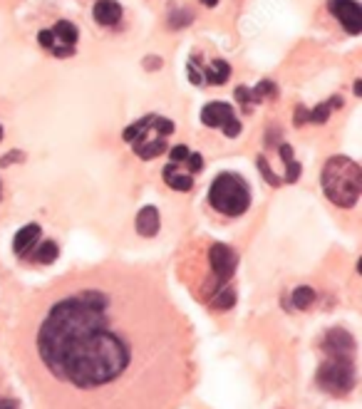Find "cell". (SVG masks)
<instances>
[{"label": "cell", "mask_w": 362, "mask_h": 409, "mask_svg": "<svg viewBox=\"0 0 362 409\" xmlns=\"http://www.w3.org/2000/svg\"><path fill=\"white\" fill-rule=\"evenodd\" d=\"M189 154H191V151L186 149L184 144L174 146V149L169 151V156H172V161H174V164H184V161H186V156H189Z\"/></svg>", "instance_id": "obj_25"}, {"label": "cell", "mask_w": 362, "mask_h": 409, "mask_svg": "<svg viewBox=\"0 0 362 409\" xmlns=\"http://www.w3.org/2000/svg\"><path fill=\"white\" fill-rule=\"evenodd\" d=\"M159 65H162V62H159V58H147V60H144V67H149V70H157Z\"/></svg>", "instance_id": "obj_31"}, {"label": "cell", "mask_w": 362, "mask_h": 409, "mask_svg": "<svg viewBox=\"0 0 362 409\" xmlns=\"http://www.w3.org/2000/svg\"><path fill=\"white\" fill-rule=\"evenodd\" d=\"M184 164L189 166V174H196V171L204 169V156H201V154H189Z\"/></svg>", "instance_id": "obj_24"}, {"label": "cell", "mask_w": 362, "mask_h": 409, "mask_svg": "<svg viewBox=\"0 0 362 409\" xmlns=\"http://www.w3.org/2000/svg\"><path fill=\"white\" fill-rule=\"evenodd\" d=\"M20 159H23V154H20V151H10V154H5L3 159H0V166H10L13 161H20Z\"/></svg>", "instance_id": "obj_28"}, {"label": "cell", "mask_w": 362, "mask_h": 409, "mask_svg": "<svg viewBox=\"0 0 362 409\" xmlns=\"http://www.w3.org/2000/svg\"><path fill=\"white\" fill-rule=\"evenodd\" d=\"M340 104H343V97H330V102L318 104L313 112H308V119H310V122H315V124H325V122H328V117H330V112H333L335 107H340Z\"/></svg>", "instance_id": "obj_17"}, {"label": "cell", "mask_w": 362, "mask_h": 409, "mask_svg": "<svg viewBox=\"0 0 362 409\" xmlns=\"http://www.w3.org/2000/svg\"><path fill=\"white\" fill-rule=\"evenodd\" d=\"M0 409H20L18 402L13 400V397H5V395H0Z\"/></svg>", "instance_id": "obj_30"}, {"label": "cell", "mask_w": 362, "mask_h": 409, "mask_svg": "<svg viewBox=\"0 0 362 409\" xmlns=\"http://www.w3.org/2000/svg\"><path fill=\"white\" fill-rule=\"evenodd\" d=\"M355 94H362V82H355Z\"/></svg>", "instance_id": "obj_33"}, {"label": "cell", "mask_w": 362, "mask_h": 409, "mask_svg": "<svg viewBox=\"0 0 362 409\" xmlns=\"http://www.w3.org/2000/svg\"><path fill=\"white\" fill-rule=\"evenodd\" d=\"M57 256H60V249H57V244H55V241H45V244H40V249L35 251V261H38L40 266L55 263V261H57Z\"/></svg>", "instance_id": "obj_18"}, {"label": "cell", "mask_w": 362, "mask_h": 409, "mask_svg": "<svg viewBox=\"0 0 362 409\" xmlns=\"http://www.w3.org/2000/svg\"><path fill=\"white\" fill-rule=\"evenodd\" d=\"M209 263H211V271H214V280L216 285H224L234 278L236 273V266H238V256H236L234 249L224 244H214L209 251Z\"/></svg>", "instance_id": "obj_6"}, {"label": "cell", "mask_w": 362, "mask_h": 409, "mask_svg": "<svg viewBox=\"0 0 362 409\" xmlns=\"http://www.w3.org/2000/svg\"><path fill=\"white\" fill-rule=\"evenodd\" d=\"M50 33H53V38H55V45H53V50H50L55 58H70V55H75V43H77L79 33L72 23L60 20Z\"/></svg>", "instance_id": "obj_9"}, {"label": "cell", "mask_w": 362, "mask_h": 409, "mask_svg": "<svg viewBox=\"0 0 362 409\" xmlns=\"http://www.w3.org/2000/svg\"><path fill=\"white\" fill-rule=\"evenodd\" d=\"M204 77L209 84H224L231 77V65L226 60H214L209 62V67L204 70Z\"/></svg>", "instance_id": "obj_15"}, {"label": "cell", "mask_w": 362, "mask_h": 409, "mask_svg": "<svg viewBox=\"0 0 362 409\" xmlns=\"http://www.w3.org/2000/svg\"><path fill=\"white\" fill-rule=\"evenodd\" d=\"M278 151H280V159H283L285 169H288V171H285L283 179L288 181V184H295V181H298V176H300V164L293 159V149H290L288 144H280Z\"/></svg>", "instance_id": "obj_16"}, {"label": "cell", "mask_w": 362, "mask_h": 409, "mask_svg": "<svg viewBox=\"0 0 362 409\" xmlns=\"http://www.w3.org/2000/svg\"><path fill=\"white\" fill-rule=\"evenodd\" d=\"M323 350L328 357H335V360H353L355 362V352H358V345H355V337L350 335L343 327H335L325 335L323 340Z\"/></svg>", "instance_id": "obj_7"}, {"label": "cell", "mask_w": 362, "mask_h": 409, "mask_svg": "<svg viewBox=\"0 0 362 409\" xmlns=\"http://www.w3.org/2000/svg\"><path fill=\"white\" fill-rule=\"evenodd\" d=\"M323 191L335 206L353 209L362 194V169L348 156H330L320 176Z\"/></svg>", "instance_id": "obj_2"}, {"label": "cell", "mask_w": 362, "mask_h": 409, "mask_svg": "<svg viewBox=\"0 0 362 409\" xmlns=\"http://www.w3.org/2000/svg\"><path fill=\"white\" fill-rule=\"evenodd\" d=\"M258 169H260V174H263V179L268 181L270 186H280V176H275L273 171H270L268 159H265V156H258Z\"/></svg>", "instance_id": "obj_22"}, {"label": "cell", "mask_w": 362, "mask_h": 409, "mask_svg": "<svg viewBox=\"0 0 362 409\" xmlns=\"http://www.w3.org/2000/svg\"><path fill=\"white\" fill-rule=\"evenodd\" d=\"M229 117H234V107L226 102H211L201 109V122L206 127H221Z\"/></svg>", "instance_id": "obj_11"}, {"label": "cell", "mask_w": 362, "mask_h": 409, "mask_svg": "<svg viewBox=\"0 0 362 409\" xmlns=\"http://www.w3.org/2000/svg\"><path fill=\"white\" fill-rule=\"evenodd\" d=\"M216 3H219V0H204V5H206V8H214Z\"/></svg>", "instance_id": "obj_32"}, {"label": "cell", "mask_w": 362, "mask_h": 409, "mask_svg": "<svg viewBox=\"0 0 362 409\" xmlns=\"http://www.w3.org/2000/svg\"><path fill=\"white\" fill-rule=\"evenodd\" d=\"M221 129H224L226 136H238V132H241V119L234 114V117H229L224 124H221Z\"/></svg>", "instance_id": "obj_23"}, {"label": "cell", "mask_w": 362, "mask_h": 409, "mask_svg": "<svg viewBox=\"0 0 362 409\" xmlns=\"http://www.w3.org/2000/svg\"><path fill=\"white\" fill-rule=\"evenodd\" d=\"M189 77H191V82H194V84H201V82H204V75H201L199 70H196V65H194V62L189 65Z\"/></svg>", "instance_id": "obj_29"}, {"label": "cell", "mask_w": 362, "mask_h": 409, "mask_svg": "<svg viewBox=\"0 0 362 409\" xmlns=\"http://www.w3.org/2000/svg\"><path fill=\"white\" fill-rule=\"evenodd\" d=\"M234 302H236L234 288H219V290L214 293L211 307H216V310H229V307H234Z\"/></svg>", "instance_id": "obj_19"}, {"label": "cell", "mask_w": 362, "mask_h": 409, "mask_svg": "<svg viewBox=\"0 0 362 409\" xmlns=\"http://www.w3.org/2000/svg\"><path fill=\"white\" fill-rule=\"evenodd\" d=\"M0 139H3V127H0Z\"/></svg>", "instance_id": "obj_34"}, {"label": "cell", "mask_w": 362, "mask_h": 409, "mask_svg": "<svg viewBox=\"0 0 362 409\" xmlns=\"http://www.w3.org/2000/svg\"><path fill=\"white\" fill-rule=\"evenodd\" d=\"M122 139L132 141L134 154L142 156V159H154V156H159L167 151V136L159 132L157 114L142 117L139 122H134L132 127H127L122 132Z\"/></svg>", "instance_id": "obj_4"}, {"label": "cell", "mask_w": 362, "mask_h": 409, "mask_svg": "<svg viewBox=\"0 0 362 409\" xmlns=\"http://www.w3.org/2000/svg\"><path fill=\"white\" fill-rule=\"evenodd\" d=\"M38 409H179L196 385L194 335L162 300L79 285L18 340Z\"/></svg>", "instance_id": "obj_1"}, {"label": "cell", "mask_w": 362, "mask_h": 409, "mask_svg": "<svg viewBox=\"0 0 362 409\" xmlns=\"http://www.w3.org/2000/svg\"><path fill=\"white\" fill-rule=\"evenodd\" d=\"M40 239V226L38 224H28L25 229H20L15 234V241H13V251L18 256H28L33 251V246L38 244Z\"/></svg>", "instance_id": "obj_13"}, {"label": "cell", "mask_w": 362, "mask_h": 409, "mask_svg": "<svg viewBox=\"0 0 362 409\" xmlns=\"http://www.w3.org/2000/svg\"><path fill=\"white\" fill-rule=\"evenodd\" d=\"M159 226H162V221H159V211L154 209V206H144V209L137 214V234L144 236V239L157 236Z\"/></svg>", "instance_id": "obj_12"}, {"label": "cell", "mask_w": 362, "mask_h": 409, "mask_svg": "<svg viewBox=\"0 0 362 409\" xmlns=\"http://www.w3.org/2000/svg\"><path fill=\"white\" fill-rule=\"evenodd\" d=\"M236 99H238V102L243 104L246 112H248L251 104H253V99H251V89H248V87H238V89H236Z\"/></svg>", "instance_id": "obj_26"}, {"label": "cell", "mask_w": 362, "mask_h": 409, "mask_svg": "<svg viewBox=\"0 0 362 409\" xmlns=\"http://www.w3.org/2000/svg\"><path fill=\"white\" fill-rule=\"evenodd\" d=\"M162 176H164V181H167V184L172 186L174 191H189L191 186H194V179H191L189 171H181L179 164H174V161L169 166H164Z\"/></svg>", "instance_id": "obj_14"}, {"label": "cell", "mask_w": 362, "mask_h": 409, "mask_svg": "<svg viewBox=\"0 0 362 409\" xmlns=\"http://www.w3.org/2000/svg\"><path fill=\"white\" fill-rule=\"evenodd\" d=\"M318 385L323 387L325 392L335 397H343L348 392H353L355 387V362L353 360H335V357H328V360L320 365L318 370Z\"/></svg>", "instance_id": "obj_5"}, {"label": "cell", "mask_w": 362, "mask_h": 409, "mask_svg": "<svg viewBox=\"0 0 362 409\" xmlns=\"http://www.w3.org/2000/svg\"><path fill=\"white\" fill-rule=\"evenodd\" d=\"M305 122H310V119H308V109H305V107H295V127H303Z\"/></svg>", "instance_id": "obj_27"}, {"label": "cell", "mask_w": 362, "mask_h": 409, "mask_svg": "<svg viewBox=\"0 0 362 409\" xmlns=\"http://www.w3.org/2000/svg\"><path fill=\"white\" fill-rule=\"evenodd\" d=\"M275 92H278L275 84L270 82V80H263V82L256 84V87L251 89V99H253V102H263V99H268V97H275Z\"/></svg>", "instance_id": "obj_21"}, {"label": "cell", "mask_w": 362, "mask_h": 409, "mask_svg": "<svg viewBox=\"0 0 362 409\" xmlns=\"http://www.w3.org/2000/svg\"><path fill=\"white\" fill-rule=\"evenodd\" d=\"M328 8L350 35L362 33V8L358 0H330Z\"/></svg>", "instance_id": "obj_8"}, {"label": "cell", "mask_w": 362, "mask_h": 409, "mask_svg": "<svg viewBox=\"0 0 362 409\" xmlns=\"http://www.w3.org/2000/svg\"><path fill=\"white\" fill-rule=\"evenodd\" d=\"M209 201L224 216H243L251 206V189L238 174L224 171L214 179L209 191Z\"/></svg>", "instance_id": "obj_3"}, {"label": "cell", "mask_w": 362, "mask_h": 409, "mask_svg": "<svg viewBox=\"0 0 362 409\" xmlns=\"http://www.w3.org/2000/svg\"><path fill=\"white\" fill-rule=\"evenodd\" d=\"M315 290L313 288H308V285H303V288H295V293H293V305L298 307V310H308L310 305L315 302Z\"/></svg>", "instance_id": "obj_20"}, {"label": "cell", "mask_w": 362, "mask_h": 409, "mask_svg": "<svg viewBox=\"0 0 362 409\" xmlns=\"http://www.w3.org/2000/svg\"><path fill=\"white\" fill-rule=\"evenodd\" d=\"M94 20L104 28H112L122 20V5L117 0H97L94 5Z\"/></svg>", "instance_id": "obj_10"}]
</instances>
